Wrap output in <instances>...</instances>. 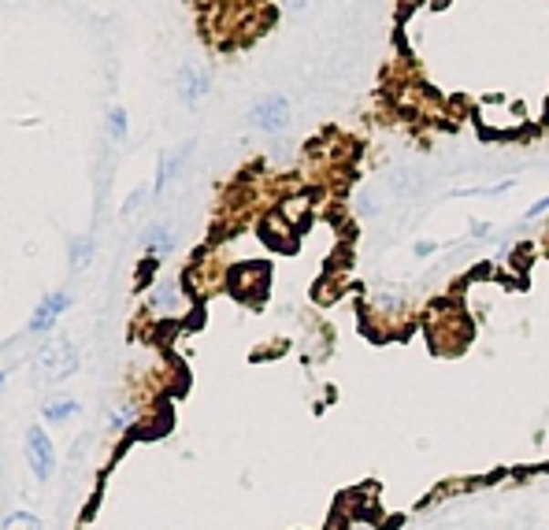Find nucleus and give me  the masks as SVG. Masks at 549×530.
Masks as SVG:
<instances>
[{
  "label": "nucleus",
  "instance_id": "obj_13",
  "mask_svg": "<svg viewBox=\"0 0 549 530\" xmlns=\"http://www.w3.org/2000/svg\"><path fill=\"white\" fill-rule=\"evenodd\" d=\"M134 420H138V408L134 404H119V408H112V416H108V423H112L116 431H127Z\"/></svg>",
  "mask_w": 549,
  "mask_h": 530
},
{
  "label": "nucleus",
  "instance_id": "obj_2",
  "mask_svg": "<svg viewBox=\"0 0 549 530\" xmlns=\"http://www.w3.org/2000/svg\"><path fill=\"white\" fill-rule=\"evenodd\" d=\"M249 123L260 134H283L290 127V100L283 93H267L249 108Z\"/></svg>",
  "mask_w": 549,
  "mask_h": 530
},
{
  "label": "nucleus",
  "instance_id": "obj_12",
  "mask_svg": "<svg viewBox=\"0 0 549 530\" xmlns=\"http://www.w3.org/2000/svg\"><path fill=\"white\" fill-rule=\"evenodd\" d=\"M5 530H45V526H41V519L34 512H12L5 519Z\"/></svg>",
  "mask_w": 549,
  "mask_h": 530
},
{
  "label": "nucleus",
  "instance_id": "obj_11",
  "mask_svg": "<svg viewBox=\"0 0 549 530\" xmlns=\"http://www.w3.org/2000/svg\"><path fill=\"white\" fill-rule=\"evenodd\" d=\"M93 264V238H78L75 245H71V267L75 271H86Z\"/></svg>",
  "mask_w": 549,
  "mask_h": 530
},
{
  "label": "nucleus",
  "instance_id": "obj_17",
  "mask_svg": "<svg viewBox=\"0 0 549 530\" xmlns=\"http://www.w3.org/2000/svg\"><path fill=\"white\" fill-rule=\"evenodd\" d=\"M412 253H416V256H430V253H438V245H434V242H416Z\"/></svg>",
  "mask_w": 549,
  "mask_h": 530
},
{
  "label": "nucleus",
  "instance_id": "obj_10",
  "mask_svg": "<svg viewBox=\"0 0 549 530\" xmlns=\"http://www.w3.org/2000/svg\"><path fill=\"white\" fill-rule=\"evenodd\" d=\"M108 138H112L116 145L127 141V111H123V108H112V111H108Z\"/></svg>",
  "mask_w": 549,
  "mask_h": 530
},
{
  "label": "nucleus",
  "instance_id": "obj_9",
  "mask_svg": "<svg viewBox=\"0 0 549 530\" xmlns=\"http://www.w3.org/2000/svg\"><path fill=\"white\" fill-rule=\"evenodd\" d=\"M175 305H179V282H160V286L152 289V308L175 312Z\"/></svg>",
  "mask_w": 549,
  "mask_h": 530
},
{
  "label": "nucleus",
  "instance_id": "obj_6",
  "mask_svg": "<svg viewBox=\"0 0 549 530\" xmlns=\"http://www.w3.org/2000/svg\"><path fill=\"white\" fill-rule=\"evenodd\" d=\"M193 152V145L179 149V152H160V163H156V182H152V193H163L175 179H179V171L186 163V156Z\"/></svg>",
  "mask_w": 549,
  "mask_h": 530
},
{
  "label": "nucleus",
  "instance_id": "obj_16",
  "mask_svg": "<svg viewBox=\"0 0 549 530\" xmlns=\"http://www.w3.org/2000/svg\"><path fill=\"white\" fill-rule=\"evenodd\" d=\"M316 5V0H283V8L290 12V16H301V12H308Z\"/></svg>",
  "mask_w": 549,
  "mask_h": 530
},
{
  "label": "nucleus",
  "instance_id": "obj_5",
  "mask_svg": "<svg viewBox=\"0 0 549 530\" xmlns=\"http://www.w3.org/2000/svg\"><path fill=\"white\" fill-rule=\"evenodd\" d=\"M67 308H71V293H64V289L45 293V297L37 301V308H34V316H30V334H48Z\"/></svg>",
  "mask_w": 549,
  "mask_h": 530
},
{
  "label": "nucleus",
  "instance_id": "obj_19",
  "mask_svg": "<svg viewBox=\"0 0 549 530\" xmlns=\"http://www.w3.org/2000/svg\"><path fill=\"white\" fill-rule=\"evenodd\" d=\"M353 530H364V526H353Z\"/></svg>",
  "mask_w": 549,
  "mask_h": 530
},
{
  "label": "nucleus",
  "instance_id": "obj_3",
  "mask_svg": "<svg viewBox=\"0 0 549 530\" xmlns=\"http://www.w3.org/2000/svg\"><path fill=\"white\" fill-rule=\"evenodd\" d=\"M26 460L37 483H48L52 471H57V445L45 434V427H30L26 431Z\"/></svg>",
  "mask_w": 549,
  "mask_h": 530
},
{
  "label": "nucleus",
  "instance_id": "obj_15",
  "mask_svg": "<svg viewBox=\"0 0 549 530\" xmlns=\"http://www.w3.org/2000/svg\"><path fill=\"white\" fill-rule=\"evenodd\" d=\"M545 212H549V197H538V201L523 212V223H531V219H538V215H545Z\"/></svg>",
  "mask_w": 549,
  "mask_h": 530
},
{
  "label": "nucleus",
  "instance_id": "obj_1",
  "mask_svg": "<svg viewBox=\"0 0 549 530\" xmlns=\"http://www.w3.org/2000/svg\"><path fill=\"white\" fill-rule=\"evenodd\" d=\"M37 371L45 382H64L78 371V352L67 338H52L48 345H41L37 352Z\"/></svg>",
  "mask_w": 549,
  "mask_h": 530
},
{
  "label": "nucleus",
  "instance_id": "obj_8",
  "mask_svg": "<svg viewBox=\"0 0 549 530\" xmlns=\"http://www.w3.org/2000/svg\"><path fill=\"white\" fill-rule=\"evenodd\" d=\"M41 416H45V423H67L71 416H78V400L75 397H52V400H45Z\"/></svg>",
  "mask_w": 549,
  "mask_h": 530
},
{
  "label": "nucleus",
  "instance_id": "obj_7",
  "mask_svg": "<svg viewBox=\"0 0 549 530\" xmlns=\"http://www.w3.org/2000/svg\"><path fill=\"white\" fill-rule=\"evenodd\" d=\"M175 226L171 223H152L145 234H141V245H145V253L149 256H168L171 249H175Z\"/></svg>",
  "mask_w": 549,
  "mask_h": 530
},
{
  "label": "nucleus",
  "instance_id": "obj_4",
  "mask_svg": "<svg viewBox=\"0 0 549 530\" xmlns=\"http://www.w3.org/2000/svg\"><path fill=\"white\" fill-rule=\"evenodd\" d=\"M175 89H179V100L182 104H201L204 97H208V89H212V75H208V68H201V64H182L179 68V75H175Z\"/></svg>",
  "mask_w": 549,
  "mask_h": 530
},
{
  "label": "nucleus",
  "instance_id": "obj_18",
  "mask_svg": "<svg viewBox=\"0 0 549 530\" xmlns=\"http://www.w3.org/2000/svg\"><path fill=\"white\" fill-rule=\"evenodd\" d=\"M0 390H5V375H0Z\"/></svg>",
  "mask_w": 549,
  "mask_h": 530
},
{
  "label": "nucleus",
  "instance_id": "obj_14",
  "mask_svg": "<svg viewBox=\"0 0 549 530\" xmlns=\"http://www.w3.org/2000/svg\"><path fill=\"white\" fill-rule=\"evenodd\" d=\"M145 197H149V190H145V186H141V190H134V193L127 197V204H123V215H134V212H141Z\"/></svg>",
  "mask_w": 549,
  "mask_h": 530
}]
</instances>
